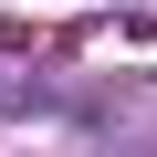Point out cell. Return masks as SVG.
I'll return each instance as SVG.
<instances>
[{
    "instance_id": "6da1fadb",
    "label": "cell",
    "mask_w": 157,
    "mask_h": 157,
    "mask_svg": "<svg viewBox=\"0 0 157 157\" xmlns=\"http://www.w3.org/2000/svg\"><path fill=\"white\" fill-rule=\"evenodd\" d=\"M11 105H21V84H11V73H0V115H11Z\"/></svg>"
}]
</instances>
